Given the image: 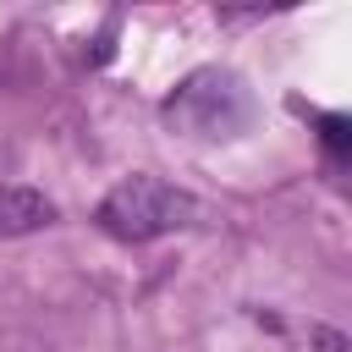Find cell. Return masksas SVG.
<instances>
[{
    "instance_id": "obj_1",
    "label": "cell",
    "mask_w": 352,
    "mask_h": 352,
    "mask_svg": "<svg viewBox=\"0 0 352 352\" xmlns=\"http://www.w3.org/2000/svg\"><path fill=\"white\" fill-rule=\"evenodd\" d=\"M165 121L187 138L220 143V138H242L253 121V94L236 72L226 66H198L176 82V94L165 99Z\"/></svg>"
},
{
    "instance_id": "obj_2",
    "label": "cell",
    "mask_w": 352,
    "mask_h": 352,
    "mask_svg": "<svg viewBox=\"0 0 352 352\" xmlns=\"http://www.w3.org/2000/svg\"><path fill=\"white\" fill-rule=\"evenodd\" d=\"M198 220V198L138 170V176H121L104 198H99V226L116 236V242H154L165 231H182Z\"/></svg>"
},
{
    "instance_id": "obj_3",
    "label": "cell",
    "mask_w": 352,
    "mask_h": 352,
    "mask_svg": "<svg viewBox=\"0 0 352 352\" xmlns=\"http://www.w3.org/2000/svg\"><path fill=\"white\" fill-rule=\"evenodd\" d=\"M55 220V204L38 187H0V242L11 236H33Z\"/></svg>"
},
{
    "instance_id": "obj_4",
    "label": "cell",
    "mask_w": 352,
    "mask_h": 352,
    "mask_svg": "<svg viewBox=\"0 0 352 352\" xmlns=\"http://www.w3.org/2000/svg\"><path fill=\"white\" fill-rule=\"evenodd\" d=\"M319 126H324V143L336 154H346V116H319Z\"/></svg>"
}]
</instances>
